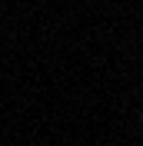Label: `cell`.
Wrapping results in <instances>:
<instances>
[{"label":"cell","instance_id":"obj_2","mask_svg":"<svg viewBox=\"0 0 143 146\" xmlns=\"http://www.w3.org/2000/svg\"><path fill=\"white\" fill-rule=\"evenodd\" d=\"M70 3H73V0H70Z\"/></svg>","mask_w":143,"mask_h":146},{"label":"cell","instance_id":"obj_1","mask_svg":"<svg viewBox=\"0 0 143 146\" xmlns=\"http://www.w3.org/2000/svg\"><path fill=\"white\" fill-rule=\"evenodd\" d=\"M140 123H143V110H140Z\"/></svg>","mask_w":143,"mask_h":146}]
</instances>
